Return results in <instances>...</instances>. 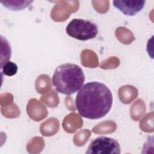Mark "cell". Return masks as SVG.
I'll use <instances>...</instances> for the list:
<instances>
[{
  "label": "cell",
  "mask_w": 154,
  "mask_h": 154,
  "mask_svg": "<svg viewBox=\"0 0 154 154\" xmlns=\"http://www.w3.org/2000/svg\"><path fill=\"white\" fill-rule=\"evenodd\" d=\"M66 31L71 37L85 41L96 37L98 33V29L97 25L90 20L73 19L67 25Z\"/></svg>",
  "instance_id": "cell-3"
},
{
  "label": "cell",
  "mask_w": 154,
  "mask_h": 154,
  "mask_svg": "<svg viewBox=\"0 0 154 154\" xmlns=\"http://www.w3.org/2000/svg\"><path fill=\"white\" fill-rule=\"evenodd\" d=\"M84 82L85 75L82 69L73 63L60 65L52 77V84L55 90L66 95L73 94L79 90Z\"/></svg>",
  "instance_id": "cell-2"
},
{
  "label": "cell",
  "mask_w": 154,
  "mask_h": 154,
  "mask_svg": "<svg viewBox=\"0 0 154 154\" xmlns=\"http://www.w3.org/2000/svg\"><path fill=\"white\" fill-rule=\"evenodd\" d=\"M113 97L103 83L91 81L84 84L75 98L76 108L82 117L91 120L103 117L110 111Z\"/></svg>",
  "instance_id": "cell-1"
},
{
  "label": "cell",
  "mask_w": 154,
  "mask_h": 154,
  "mask_svg": "<svg viewBox=\"0 0 154 154\" xmlns=\"http://www.w3.org/2000/svg\"><path fill=\"white\" fill-rule=\"evenodd\" d=\"M146 1L129 0V1H113L114 7L122 11L124 14L132 16L140 12L144 6Z\"/></svg>",
  "instance_id": "cell-5"
},
{
  "label": "cell",
  "mask_w": 154,
  "mask_h": 154,
  "mask_svg": "<svg viewBox=\"0 0 154 154\" xmlns=\"http://www.w3.org/2000/svg\"><path fill=\"white\" fill-rule=\"evenodd\" d=\"M88 154H119L120 146L114 138L101 136L94 139L88 147Z\"/></svg>",
  "instance_id": "cell-4"
},
{
  "label": "cell",
  "mask_w": 154,
  "mask_h": 154,
  "mask_svg": "<svg viewBox=\"0 0 154 154\" xmlns=\"http://www.w3.org/2000/svg\"><path fill=\"white\" fill-rule=\"evenodd\" d=\"M1 70L2 74L8 76H11L17 73L18 67L16 63L8 61L1 66Z\"/></svg>",
  "instance_id": "cell-7"
},
{
  "label": "cell",
  "mask_w": 154,
  "mask_h": 154,
  "mask_svg": "<svg viewBox=\"0 0 154 154\" xmlns=\"http://www.w3.org/2000/svg\"><path fill=\"white\" fill-rule=\"evenodd\" d=\"M33 1H1L4 7L11 10H22L28 7Z\"/></svg>",
  "instance_id": "cell-6"
}]
</instances>
